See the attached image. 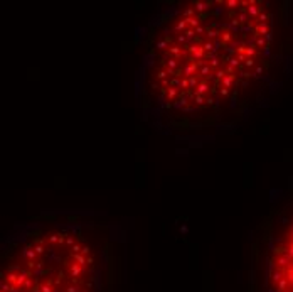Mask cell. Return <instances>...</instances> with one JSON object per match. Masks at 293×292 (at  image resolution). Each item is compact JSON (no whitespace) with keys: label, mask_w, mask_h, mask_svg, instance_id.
Masks as SVG:
<instances>
[{"label":"cell","mask_w":293,"mask_h":292,"mask_svg":"<svg viewBox=\"0 0 293 292\" xmlns=\"http://www.w3.org/2000/svg\"><path fill=\"white\" fill-rule=\"evenodd\" d=\"M271 15L263 2L204 0L175 9L145 42L142 101L172 127H211L236 116L266 78Z\"/></svg>","instance_id":"6da1fadb"},{"label":"cell","mask_w":293,"mask_h":292,"mask_svg":"<svg viewBox=\"0 0 293 292\" xmlns=\"http://www.w3.org/2000/svg\"><path fill=\"white\" fill-rule=\"evenodd\" d=\"M115 253L99 225L37 223L2 252L0 292H113Z\"/></svg>","instance_id":"7a4b0ae2"},{"label":"cell","mask_w":293,"mask_h":292,"mask_svg":"<svg viewBox=\"0 0 293 292\" xmlns=\"http://www.w3.org/2000/svg\"><path fill=\"white\" fill-rule=\"evenodd\" d=\"M255 245L248 292H293V219L280 211Z\"/></svg>","instance_id":"3957f363"}]
</instances>
